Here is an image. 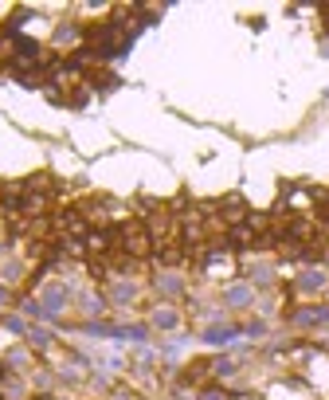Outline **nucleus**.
<instances>
[{
	"mask_svg": "<svg viewBox=\"0 0 329 400\" xmlns=\"http://www.w3.org/2000/svg\"><path fill=\"white\" fill-rule=\"evenodd\" d=\"M329 318V310H302L298 314V322H325Z\"/></svg>",
	"mask_w": 329,
	"mask_h": 400,
	"instance_id": "obj_1",
	"label": "nucleus"
},
{
	"mask_svg": "<svg viewBox=\"0 0 329 400\" xmlns=\"http://www.w3.org/2000/svg\"><path fill=\"white\" fill-rule=\"evenodd\" d=\"M16 51H24V59H35V51H39V47L31 44V40H16Z\"/></svg>",
	"mask_w": 329,
	"mask_h": 400,
	"instance_id": "obj_2",
	"label": "nucleus"
},
{
	"mask_svg": "<svg viewBox=\"0 0 329 400\" xmlns=\"http://www.w3.org/2000/svg\"><path fill=\"white\" fill-rule=\"evenodd\" d=\"M231 338V330H208V341L212 345H220V341H227Z\"/></svg>",
	"mask_w": 329,
	"mask_h": 400,
	"instance_id": "obj_3",
	"label": "nucleus"
},
{
	"mask_svg": "<svg viewBox=\"0 0 329 400\" xmlns=\"http://www.w3.org/2000/svg\"><path fill=\"white\" fill-rule=\"evenodd\" d=\"M302 286H306V290H314V286H321V275H317V271H310V275L302 279Z\"/></svg>",
	"mask_w": 329,
	"mask_h": 400,
	"instance_id": "obj_4",
	"label": "nucleus"
},
{
	"mask_svg": "<svg viewBox=\"0 0 329 400\" xmlns=\"http://www.w3.org/2000/svg\"><path fill=\"white\" fill-rule=\"evenodd\" d=\"M204 400H224V396H220V392H204Z\"/></svg>",
	"mask_w": 329,
	"mask_h": 400,
	"instance_id": "obj_5",
	"label": "nucleus"
}]
</instances>
